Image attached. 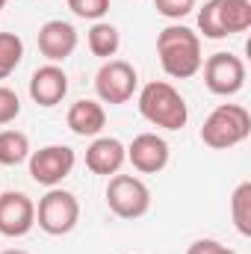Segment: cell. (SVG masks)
<instances>
[{"mask_svg": "<svg viewBox=\"0 0 251 254\" xmlns=\"http://www.w3.org/2000/svg\"><path fill=\"white\" fill-rule=\"evenodd\" d=\"M65 125L74 136H101V130L107 127V113H104L101 101L80 98V101L71 104V110L65 116Z\"/></svg>", "mask_w": 251, "mask_h": 254, "instance_id": "obj_14", "label": "cell"}, {"mask_svg": "<svg viewBox=\"0 0 251 254\" xmlns=\"http://www.w3.org/2000/svg\"><path fill=\"white\" fill-rule=\"evenodd\" d=\"M80 222V201L77 195L60 187H51L39 198V207H36V225L51 234V237H65L77 228Z\"/></svg>", "mask_w": 251, "mask_h": 254, "instance_id": "obj_4", "label": "cell"}, {"mask_svg": "<svg viewBox=\"0 0 251 254\" xmlns=\"http://www.w3.org/2000/svg\"><path fill=\"white\" fill-rule=\"evenodd\" d=\"M68 9L83 21H101L110 12V0H68Z\"/></svg>", "mask_w": 251, "mask_h": 254, "instance_id": "obj_21", "label": "cell"}, {"mask_svg": "<svg viewBox=\"0 0 251 254\" xmlns=\"http://www.w3.org/2000/svg\"><path fill=\"white\" fill-rule=\"evenodd\" d=\"M24 60V42L15 33H0V80L15 74V68Z\"/></svg>", "mask_w": 251, "mask_h": 254, "instance_id": "obj_20", "label": "cell"}, {"mask_svg": "<svg viewBox=\"0 0 251 254\" xmlns=\"http://www.w3.org/2000/svg\"><path fill=\"white\" fill-rule=\"evenodd\" d=\"M18 116H21V98H18V92L9 89V86H0V127L12 125Z\"/></svg>", "mask_w": 251, "mask_h": 254, "instance_id": "obj_22", "label": "cell"}, {"mask_svg": "<svg viewBox=\"0 0 251 254\" xmlns=\"http://www.w3.org/2000/svg\"><path fill=\"white\" fill-rule=\"evenodd\" d=\"M30 160V139L21 130H0V166H21Z\"/></svg>", "mask_w": 251, "mask_h": 254, "instance_id": "obj_16", "label": "cell"}, {"mask_svg": "<svg viewBox=\"0 0 251 254\" xmlns=\"http://www.w3.org/2000/svg\"><path fill=\"white\" fill-rule=\"evenodd\" d=\"M154 9L169 21H181L195 9V0H154Z\"/></svg>", "mask_w": 251, "mask_h": 254, "instance_id": "obj_23", "label": "cell"}, {"mask_svg": "<svg viewBox=\"0 0 251 254\" xmlns=\"http://www.w3.org/2000/svg\"><path fill=\"white\" fill-rule=\"evenodd\" d=\"M86 45H89V51H92L95 57H101V60L107 63V60H113V57L119 54V48H122V36H119V30H116L113 24H107V21H95L92 30H89V36H86Z\"/></svg>", "mask_w": 251, "mask_h": 254, "instance_id": "obj_15", "label": "cell"}, {"mask_svg": "<svg viewBox=\"0 0 251 254\" xmlns=\"http://www.w3.org/2000/svg\"><path fill=\"white\" fill-rule=\"evenodd\" d=\"M127 163V148L116 136H95V142L86 148V169L92 175H119Z\"/></svg>", "mask_w": 251, "mask_h": 254, "instance_id": "obj_12", "label": "cell"}, {"mask_svg": "<svg viewBox=\"0 0 251 254\" xmlns=\"http://www.w3.org/2000/svg\"><path fill=\"white\" fill-rule=\"evenodd\" d=\"M65 95H68V74L60 65L48 63L33 71V77H30V98H33V104L57 107V104H63Z\"/></svg>", "mask_w": 251, "mask_h": 254, "instance_id": "obj_13", "label": "cell"}, {"mask_svg": "<svg viewBox=\"0 0 251 254\" xmlns=\"http://www.w3.org/2000/svg\"><path fill=\"white\" fill-rule=\"evenodd\" d=\"M107 207L119 219H142L151 210V190L136 175H113L107 184Z\"/></svg>", "mask_w": 251, "mask_h": 254, "instance_id": "obj_5", "label": "cell"}, {"mask_svg": "<svg viewBox=\"0 0 251 254\" xmlns=\"http://www.w3.org/2000/svg\"><path fill=\"white\" fill-rule=\"evenodd\" d=\"M36 228V204L24 192H3L0 195V234L9 240L27 237Z\"/></svg>", "mask_w": 251, "mask_h": 254, "instance_id": "obj_9", "label": "cell"}, {"mask_svg": "<svg viewBox=\"0 0 251 254\" xmlns=\"http://www.w3.org/2000/svg\"><path fill=\"white\" fill-rule=\"evenodd\" d=\"M136 89H139V74L125 60H107L95 74V92L101 104H110V107L127 104L136 95Z\"/></svg>", "mask_w": 251, "mask_h": 254, "instance_id": "obj_6", "label": "cell"}, {"mask_svg": "<svg viewBox=\"0 0 251 254\" xmlns=\"http://www.w3.org/2000/svg\"><path fill=\"white\" fill-rule=\"evenodd\" d=\"M77 51V30L63 21V18H54V21H45L39 27V54L48 60V63L60 65L65 63L71 54Z\"/></svg>", "mask_w": 251, "mask_h": 254, "instance_id": "obj_11", "label": "cell"}, {"mask_svg": "<svg viewBox=\"0 0 251 254\" xmlns=\"http://www.w3.org/2000/svg\"><path fill=\"white\" fill-rule=\"evenodd\" d=\"M222 24L225 33H246L251 27V0H222Z\"/></svg>", "mask_w": 251, "mask_h": 254, "instance_id": "obj_17", "label": "cell"}, {"mask_svg": "<svg viewBox=\"0 0 251 254\" xmlns=\"http://www.w3.org/2000/svg\"><path fill=\"white\" fill-rule=\"evenodd\" d=\"M0 254H30V252H21V249H6V252H0Z\"/></svg>", "mask_w": 251, "mask_h": 254, "instance_id": "obj_25", "label": "cell"}, {"mask_svg": "<svg viewBox=\"0 0 251 254\" xmlns=\"http://www.w3.org/2000/svg\"><path fill=\"white\" fill-rule=\"evenodd\" d=\"M169 157H172V148L157 133H139L127 145V160L139 175H160L169 166Z\"/></svg>", "mask_w": 251, "mask_h": 254, "instance_id": "obj_10", "label": "cell"}, {"mask_svg": "<svg viewBox=\"0 0 251 254\" xmlns=\"http://www.w3.org/2000/svg\"><path fill=\"white\" fill-rule=\"evenodd\" d=\"M157 57H160V65L169 77L189 80L201 71V63H204L201 39L195 30H189L184 24H169L157 36Z\"/></svg>", "mask_w": 251, "mask_h": 254, "instance_id": "obj_1", "label": "cell"}, {"mask_svg": "<svg viewBox=\"0 0 251 254\" xmlns=\"http://www.w3.org/2000/svg\"><path fill=\"white\" fill-rule=\"evenodd\" d=\"M251 136V116L240 104H222L216 107L204 125H201V142L213 151H228L243 145Z\"/></svg>", "mask_w": 251, "mask_h": 254, "instance_id": "obj_3", "label": "cell"}, {"mask_svg": "<svg viewBox=\"0 0 251 254\" xmlns=\"http://www.w3.org/2000/svg\"><path fill=\"white\" fill-rule=\"evenodd\" d=\"M201 68H204V86L219 98H234L246 86V63L234 54L219 51V54L207 57Z\"/></svg>", "mask_w": 251, "mask_h": 254, "instance_id": "obj_8", "label": "cell"}, {"mask_svg": "<svg viewBox=\"0 0 251 254\" xmlns=\"http://www.w3.org/2000/svg\"><path fill=\"white\" fill-rule=\"evenodd\" d=\"M231 219H234V228L243 234V237H251V184H240L234 195H231Z\"/></svg>", "mask_w": 251, "mask_h": 254, "instance_id": "obj_18", "label": "cell"}, {"mask_svg": "<svg viewBox=\"0 0 251 254\" xmlns=\"http://www.w3.org/2000/svg\"><path fill=\"white\" fill-rule=\"evenodd\" d=\"M3 6H6V0H0V9H3Z\"/></svg>", "mask_w": 251, "mask_h": 254, "instance_id": "obj_26", "label": "cell"}, {"mask_svg": "<svg viewBox=\"0 0 251 254\" xmlns=\"http://www.w3.org/2000/svg\"><path fill=\"white\" fill-rule=\"evenodd\" d=\"M30 178L42 187H60L77 166V154L68 145H45L39 151H30Z\"/></svg>", "mask_w": 251, "mask_h": 254, "instance_id": "obj_7", "label": "cell"}, {"mask_svg": "<svg viewBox=\"0 0 251 254\" xmlns=\"http://www.w3.org/2000/svg\"><path fill=\"white\" fill-rule=\"evenodd\" d=\"M139 113L145 122L163 130H181L189 122V107L184 95L166 83V80H151L139 92Z\"/></svg>", "mask_w": 251, "mask_h": 254, "instance_id": "obj_2", "label": "cell"}, {"mask_svg": "<svg viewBox=\"0 0 251 254\" xmlns=\"http://www.w3.org/2000/svg\"><path fill=\"white\" fill-rule=\"evenodd\" d=\"M187 254H237V252L228 249V246H222L219 240H195L187 249Z\"/></svg>", "mask_w": 251, "mask_h": 254, "instance_id": "obj_24", "label": "cell"}, {"mask_svg": "<svg viewBox=\"0 0 251 254\" xmlns=\"http://www.w3.org/2000/svg\"><path fill=\"white\" fill-rule=\"evenodd\" d=\"M198 30L204 33V39H228L225 33V24H222V0H207L201 9H198Z\"/></svg>", "mask_w": 251, "mask_h": 254, "instance_id": "obj_19", "label": "cell"}]
</instances>
